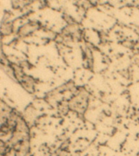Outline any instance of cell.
Here are the masks:
<instances>
[{
  "label": "cell",
  "mask_w": 139,
  "mask_h": 156,
  "mask_svg": "<svg viewBox=\"0 0 139 156\" xmlns=\"http://www.w3.org/2000/svg\"><path fill=\"white\" fill-rule=\"evenodd\" d=\"M68 107L73 112L80 114L86 111L89 104V93L84 89L76 91L68 101Z\"/></svg>",
  "instance_id": "cell-1"
},
{
  "label": "cell",
  "mask_w": 139,
  "mask_h": 156,
  "mask_svg": "<svg viewBox=\"0 0 139 156\" xmlns=\"http://www.w3.org/2000/svg\"><path fill=\"white\" fill-rule=\"evenodd\" d=\"M40 23L37 21H29L26 24L20 27L17 31V34L20 37H26L30 36L34 32L40 29Z\"/></svg>",
  "instance_id": "cell-2"
},
{
  "label": "cell",
  "mask_w": 139,
  "mask_h": 156,
  "mask_svg": "<svg viewBox=\"0 0 139 156\" xmlns=\"http://www.w3.org/2000/svg\"><path fill=\"white\" fill-rule=\"evenodd\" d=\"M1 30H2V36H9L14 32V24L12 22L6 21L2 22V27H1Z\"/></svg>",
  "instance_id": "cell-3"
}]
</instances>
